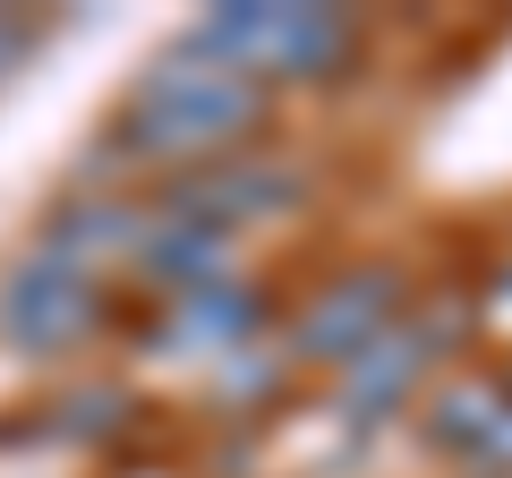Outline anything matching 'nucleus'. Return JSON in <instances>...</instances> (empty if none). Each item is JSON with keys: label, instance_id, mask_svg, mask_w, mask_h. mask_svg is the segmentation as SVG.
<instances>
[{"label": "nucleus", "instance_id": "nucleus-11", "mask_svg": "<svg viewBox=\"0 0 512 478\" xmlns=\"http://www.w3.org/2000/svg\"><path fill=\"white\" fill-rule=\"evenodd\" d=\"M111 478H180V470H163V461H137V470H111Z\"/></svg>", "mask_w": 512, "mask_h": 478}, {"label": "nucleus", "instance_id": "nucleus-2", "mask_svg": "<svg viewBox=\"0 0 512 478\" xmlns=\"http://www.w3.org/2000/svg\"><path fill=\"white\" fill-rule=\"evenodd\" d=\"M188 35L205 52H222L231 69H248L265 94L342 86L359 69V52H367V18L359 9H333V0H222Z\"/></svg>", "mask_w": 512, "mask_h": 478}, {"label": "nucleus", "instance_id": "nucleus-10", "mask_svg": "<svg viewBox=\"0 0 512 478\" xmlns=\"http://www.w3.org/2000/svg\"><path fill=\"white\" fill-rule=\"evenodd\" d=\"M35 43H43V18H26V9H0V86L35 60Z\"/></svg>", "mask_w": 512, "mask_h": 478}, {"label": "nucleus", "instance_id": "nucleus-3", "mask_svg": "<svg viewBox=\"0 0 512 478\" xmlns=\"http://www.w3.org/2000/svg\"><path fill=\"white\" fill-rule=\"evenodd\" d=\"M111 333V282L69 265L60 248H26V257L0 265V342L35 359V368H60L77 350H94Z\"/></svg>", "mask_w": 512, "mask_h": 478}, {"label": "nucleus", "instance_id": "nucleus-7", "mask_svg": "<svg viewBox=\"0 0 512 478\" xmlns=\"http://www.w3.org/2000/svg\"><path fill=\"white\" fill-rule=\"evenodd\" d=\"M256 291L248 282H197V291H171L154 308V350L163 359H231V350L256 342Z\"/></svg>", "mask_w": 512, "mask_h": 478}, {"label": "nucleus", "instance_id": "nucleus-4", "mask_svg": "<svg viewBox=\"0 0 512 478\" xmlns=\"http://www.w3.org/2000/svg\"><path fill=\"white\" fill-rule=\"evenodd\" d=\"M316 197V171L299 163L291 146H248V154H222L205 171H180V180L154 188V205L180 222H205V231L239 239L248 222H282Z\"/></svg>", "mask_w": 512, "mask_h": 478}, {"label": "nucleus", "instance_id": "nucleus-6", "mask_svg": "<svg viewBox=\"0 0 512 478\" xmlns=\"http://www.w3.org/2000/svg\"><path fill=\"white\" fill-rule=\"evenodd\" d=\"M436 350H444V333L427 325V316H402V325H384L376 342H367L359 359L342 368V385H333V402L350 410V427H376L384 410H402V402H410V385L436 368Z\"/></svg>", "mask_w": 512, "mask_h": 478}, {"label": "nucleus", "instance_id": "nucleus-8", "mask_svg": "<svg viewBox=\"0 0 512 478\" xmlns=\"http://www.w3.org/2000/svg\"><path fill=\"white\" fill-rule=\"evenodd\" d=\"M495 419H504V376H453V385L427 402V444L436 453H487Z\"/></svg>", "mask_w": 512, "mask_h": 478}, {"label": "nucleus", "instance_id": "nucleus-12", "mask_svg": "<svg viewBox=\"0 0 512 478\" xmlns=\"http://www.w3.org/2000/svg\"><path fill=\"white\" fill-rule=\"evenodd\" d=\"M504 402H512V368H504Z\"/></svg>", "mask_w": 512, "mask_h": 478}, {"label": "nucleus", "instance_id": "nucleus-9", "mask_svg": "<svg viewBox=\"0 0 512 478\" xmlns=\"http://www.w3.org/2000/svg\"><path fill=\"white\" fill-rule=\"evenodd\" d=\"M52 419H60L52 436H111V427L128 419V393H120V385H86L77 402H60Z\"/></svg>", "mask_w": 512, "mask_h": 478}, {"label": "nucleus", "instance_id": "nucleus-13", "mask_svg": "<svg viewBox=\"0 0 512 478\" xmlns=\"http://www.w3.org/2000/svg\"><path fill=\"white\" fill-rule=\"evenodd\" d=\"M504 299H512V274H504Z\"/></svg>", "mask_w": 512, "mask_h": 478}, {"label": "nucleus", "instance_id": "nucleus-1", "mask_svg": "<svg viewBox=\"0 0 512 478\" xmlns=\"http://www.w3.org/2000/svg\"><path fill=\"white\" fill-rule=\"evenodd\" d=\"M274 120V94L248 69H231L222 52H205L197 35H171L163 52L137 69V86L120 94V129L103 146H120L128 171H205L222 154H248Z\"/></svg>", "mask_w": 512, "mask_h": 478}, {"label": "nucleus", "instance_id": "nucleus-5", "mask_svg": "<svg viewBox=\"0 0 512 478\" xmlns=\"http://www.w3.org/2000/svg\"><path fill=\"white\" fill-rule=\"evenodd\" d=\"M384 325H402V274H393V265H350V274H333V282L308 291V308L291 316L282 350H291L299 368H333L342 376Z\"/></svg>", "mask_w": 512, "mask_h": 478}]
</instances>
